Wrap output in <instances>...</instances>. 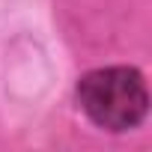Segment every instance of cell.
<instances>
[{
    "label": "cell",
    "mask_w": 152,
    "mask_h": 152,
    "mask_svg": "<svg viewBox=\"0 0 152 152\" xmlns=\"http://www.w3.org/2000/svg\"><path fill=\"white\" fill-rule=\"evenodd\" d=\"M78 96L87 116L107 131L134 128L146 116V104H149L146 84L134 69L90 72L78 87Z\"/></svg>",
    "instance_id": "1"
}]
</instances>
